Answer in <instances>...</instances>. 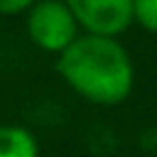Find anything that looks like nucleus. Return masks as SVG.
<instances>
[{"label":"nucleus","instance_id":"f257e3e1","mask_svg":"<svg viewBox=\"0 0 157 157\" xmlns=\"http://www.w3.org/2000/svg\"><path fill=\"white\" fill-rule=\"evenodd\" d=\"M64 83L96 105L123 103L135 83V66L118 37L81 34L56 59Z\"/></svg>","mask_w":157,"mask_h":157},{"label":"nucleus","instance_id":"f03ea898","mask_svg":"<svg viewBox=\"0 0 157 157\" xmlns=\"http://www.w3.org/2000/svg\"><path fill=\"white\" fill-rule=\"evenodd\" d=\"M78 29L81 25L66 0H39L27 12V34L42 52L59 56L81 37Z\"/></svg>","mask_w":157,"mask_h":157},{"label":"nucleus","instance_id":"7ed1b4c3","mask_svg":"<svg viewBox=\"0 0 157 157\" xmlns=\"http://www.w3.org/2000/svg\"><path fill=\"white\" fill-rule=\"evenodd\" d=\"M86 34L120 37L135 22V0H66Z\"/></svg>","mask_w":157,"mask_h":157},{"label":"nucleus","instance_id":"20e7f679","mask_svg":"<svg viewBox=\"0 0 157 157\" xmlns=\"http://www.w3.org/2000/svg\"><path fill=\"white\" fill-rule=\"evenodd\" d=\"M0 157H39V142L27 128L0 125Z\"/></svg>","mask_w":157,"mask_h":157},{"label":"nucleus","instance_id":"39448f33","mask_svg":"<svg viewBox=\"0 0 157 157\" xmlns=\"http://www.w3.org/2000/svg\"><path fill=\"white\" fill-rule=\"evenodd\" d=\"M135 22L150 34H157V0H135Z\"/></svg>","mask_w":157,"mask_h":157},{"label":"nucleus","instance_id":"423d86ee","mask_svg":"<svg viewBox=\"0 0 157 157\" xmlns=\"http://www.w3.org/2000/svg\"><path fill=\"white\" fill-rule=\"evenodd\" d=\"M39 0H0V15H20V12H29Z\"/></svg>","mask_w":157,"mask_h":157}]
</instances>
